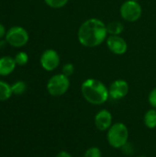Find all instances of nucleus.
Masks as SVG:
<instances>
[{"label": "nucleus", "instance_id": "obj_1", "mask_svg": "<svg viewBox=\"0 0 156 157\" xmlns=\"http://www.w3.org/2000/svg\"><path fill=\"white\" fill-rule=\"evenodd\" d=\"M107 25L99 18L91 17L85 20L77 31L79 43L86 48H95L101 45L108 38Z\"/></svg>", "mask_w": 156, "mask_h": 157}, {"label": "nucleus", "instance_id": "obj_2", "mask_svg": "<svg viewBox=\"0 0 156 157\" xmlns=\"http://www.w3.org/2000/svg\"><path fill=\"white\" fill-rule=\"evenodd\" d=\"M81 94L86 102L96 106L106 103L109 98L108 87L96 78H87L82 83Z\"/></svg>", "mask_w": 156, "mask_h": 157}, {"label": "nucleus", "instance_id": "obj_3", "mask_svg": "<svg viewBox=\"0 0 156 157\" xmlns=\"http://www.w3.org/2000/svg\"><path fill=\"white\" fill-rule=\"evenodd\" d=\"M108 144L115 149H121L129 142L128 127L122 122H116L107 131Z\"/></svg>", "mask_w": 156, "mask_h": 157}, {"label": "nucleus", "instance_id": "obj_4", "mask_svg": "<svg viewBox=\"0 0 156 157\" xmlns=\"http://www.w3.org/2000/svg\"><path fill=\"white\" fill-rule=\"evenodd\" d=\"M70 87L69 77L63 74H56L52 75L47 82V91L52 97H61L64 95Z\"/></svg>", "mask_w": 156, "mask_h": 157}, {"label": "nucleus", "instance_id": "obj_5", "mask_svg": "<svg viewBox=\"0 0 156 157\" xmlns=\"http://www.w3.org/2000/svg\"><path fill=\"white\" fill-rule=\"evenodd\" d=\"M5 40L6 43L14 48H22L29 40V35L27 29L21 26H14L7 29Z\"/></svg>", "mask_w": 156, "mask_h": 157}, {"label": "nucleus", "instance_id": "obj_6", "mask_svg": "<svg viewBox=\"0 0 156 157\" xmlns=\"http://www.w3.org/2000/svg\"><path fill=\"white\" fill-rule=\"evenodd\" d=\"M120 14L123 20L127 22H136L142 17L143 8L138 1L127 0L120 6Z\"/></svg>", "mask_w": 156, "mask_h": 157}, {"label": "nucleus", "instance_id": "obj_7", "mask_svg": "<svg viewBox=\"0 0 156 157\" xmlns=\"http://www.w3.org/2000/svg\"><path fill=\"white\" fill-rule=\"evenodd\" d=\"M40 63L45 71L52 72L56 70L61 63L60 54L54 49H47L41 53L40 57Z\"/></svg>", "mask_w": 156, "mask_h": 157}, {"label": "nucleus", "instance_id": "obj_8", "mask_svg": "<svg viewBox=\"0 0 156 157\" xmlns=\"http://www.w3.org/2000/svg\"><path fill=\"white\" fill-rule=\"evenodd\" d=\"M106 44L108 49L116 55H123L128 51V43L120 35H108Z\"/></svg>", "mask_w": 156, "mask_h": 157}, {"label": "nucleus", "instance_id": "obj_9", "mask_svg": "<svg viewBox=\"0 0 156 157\" xmlns=\"http://www.w3.org/2000/svg\"><path fill=\"white\" fill-rule=\"evenodd\" d=\"M129 90H130V86L126 80L117 79L113 81L108 87L109 98L114 100L122 99L128 95Z\"/></svg>", "mask_w": 156, "mask_h": 157}, {"label": "nucleus", "instance_id": "obj_10", "mask_svg": "<svg viewBox=\"0 0 156 157\" xmlns=\"http://www.w3.org/2000/svg\"><path fill=\"white\" fill-rule=\"evenodd\" d=\"M112 121L113 117L111 112L105 109L99 110L94 118L95 126L100 132H107L113 124Z\"/></svg>", "mask_w": 156, "mask_h": 157}, {"label": "nucleus", "instance_id": "obj_11", "mask_svg": "<svg viewBox=\"0 0 156 157\" xmlns=\"http://www.w3.org/2000/svg\"><path fill=\"white\" fill-rule=\"evenodd\" d=\"M17 66L14 57L9 55L0 57V76H7L11 75Z\"/></svg>", "mask_w": 156, "mask_h": 157}, {"label": "nucleus", "instance_id": "obj_12", "mask_svg": "<svg viewBox=\"0 0 156 157\" xmlns=\"http://www.w3.org/2000/svg\"><path fill=\"white\" fill-rule=\"evenodd\" d=\"M143 122L144 125L148 129H155L156 128V109H151L144 114L143 117Z\"/></svg>", "mask_w": 156, "mask_h": 157}, {"label": "nucleus", "instance_id": "obj_13", "mask_svg": "<svg viewBox=\"0 0 156 157\" xmlns=\"http://www.w3.org/2000/svg\"><path fill=\"white\" fill-rule=\"evenodd\" d=\"M108 35H120L124 31V24L120 21H112L107 24Z\"/></svg>", "mask_w": 156, "mask_h": 157}, {"label": "nucleus", "instance_id": "obj_14", "mask_svg": "<svg viewBox=\"0 0 156 157\" xmlns=\"http://www.w3.org/2000/svg\"><path fill=\"white\" fill-rule=\"evenodd\" d=\"M13 95L11 86L6 82L0 80V101L8 100Z\"/></svg>", "mask_w": 156, "mask_h": 157}, {"label": "nucleus", "instance_id": "obj_15", "mask_svg": "<svg viewBox=\"0 0 156 157\" xmlns=\"http://www.w3.org/2000/svg\"><path fill=\"white\" fill-rule=\"evenodd\" d=\"M11 89H12V93L13 95L16 96H20L22 94H24L27 90V84L22 81V80H18L16 81L14 84L11 85Z\"/></svg>", "mask_w": 156, "mask_h": 157}, {"label": "nucleus", "instance_id": "obj_16", "mask_svg": "<svg viewBox=\"0 0 156 157\" xmlns=\"http://www.w3.org/2000/svg\"><path fill=\"white\" fill-rule=\"evenodd\" d=\"M15 62L17 66H24L29 63V54L25 52H18L15 56H14Z\"/></svg>", "mask_w": 156, "mask_h": 157}, {"label": "nucleus", "instance_id": "obj_17", "mask_svg": "<svg viewBox=\"0 0 156 157\" xmlns=\"http://www.w3.org/2000/svg\"><path fill=\"white\" fill-rule=\"evenodd\" d=\"M43 1L49 7L53 9H59L64 7L69 0H43Z\"/></svg>", "mask_w": 156, "mask_h": 157}, {"label": "nucleus", "instance_id": "obj_18", "mask_svg": "<svg viewBox=\"0 0 156 157\" xmlns=\"http://www.w3.org/2000/svg\"><path fill=\"white\" fill-rule=\"evenodd\" d=\"M83 157H102V152L98 147L93 146L85 152Z\"/></svg>", "mask_w": 156, "mask_h": 157}, {"label": "nucleus", "instance_id": "obj_19", "mask_svg": "<svg viewBox=\"0 0 156 157\" xmlns=\"http://www.w3.org/2000/svg\"><path fill=\"white\" fill-rule=\"evenodd\" d=\"M74 73V65L72 63H65L62 68V74H63L64 75H66L68 77L73 75Z\"/></svg>", "mask_w": 156, "mask_h": 157}, {"label": "nucleus", "instance_id": "obj_20", "mask_svg": "<svg viewBox=\"0 0 156 157\" xmlns=\"http://www.w3.org/2000/svg\"><path fill=\"white\" fill-rule=\"evenodd\" d=\"M148 102L153 109H156V86L151 90L148 96Z\"/></svg>", "mask_w": 156, "mask_h": 157}, {"label": "nucleus", "instance_id": "obj_21", "mask_svg": "<svg viewBox=\"0 0 156 157\" xmlns=\"http://www.w3.org/2000/svg\"><path fill=\"white\" fill-rule=\"evenodd\" d=\"M121 150H122V153L127 155H131L134 153V148H133L132 144L129 142L121 148Z\"/></svg>", "mask_w": 156, "mask_h": 157}, {"label": "nucleus", "instance_id": "obj_22", "mask_svg": "<svg viewBox=\"0 0 156 157\" xmlns=\"http://www.w3.org/2000/svg\"><path fill=\"white\" fill-rule=\"evenodd\" d=\"M6 31H7V29H6L5 25H4V24H2V23L0 22V40H3V39L6 37Z\"/></svg>", "mask_w": 156, "mask_h": 157}, {"label": "nucleus", "instance_id": "obj_23", "mask_svg": "<svg viewBox=\"0 0 156 157\" xmlns=\"http://www.w3.org/2000/svg\"><path fill=\"white\" fill-rule=\"evenodd\" d=\"M56 157H73V156H72V155H71L70 153H68V152H66V151H61V152H59V153L57 154Z\"/></svg>", "mask_w": 156, "mask_h": 157}, {"label": "nucleus", "instance_id": "obj_24", "mask_svg": "<svg viewBox=\"0 0 156 157\" xmlns=\"http://www.w3.org/2000/svg\"><path fill=\"white\" fill-rule=\"evenodd\" d=\"M136 157H147V156H145V155H139V156H136Z\"/></svg>", "mask_w": 156, "mask_h": 157}, {"label": "nucleus", "instance_id": "obj_25", "mask_svg": "<svg viewBox=\"0 0 156 157\" xmlns=\"http://www.w3.org/2000/svg\"><path fill=\"white\" fill-rule=\"evenodd\" d=\"M133 1H138L139 2V0H133Z\"/></svg>", "mask_w": 156, "mask_h": 157}]
</instances>
